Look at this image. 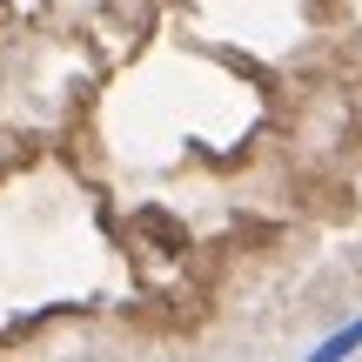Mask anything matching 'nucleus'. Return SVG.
<instances>
[{
	"label": "nucleus",
	"instance_id": "obj_1",
	"mask_svg": "<svg viewBox=\"0 0 362 362\" xmlns=\"http://www.w3.org/2000/svg\"><path fill=\"white\" fill-rule=\"evenodd\" d=\"M356 349H362V315H356L349 329H336V336H322L309 349V362H342V356H356Z\"/></svg>",
	"mask_w": 362,
	"mask_h": 362
}]
</instances>
